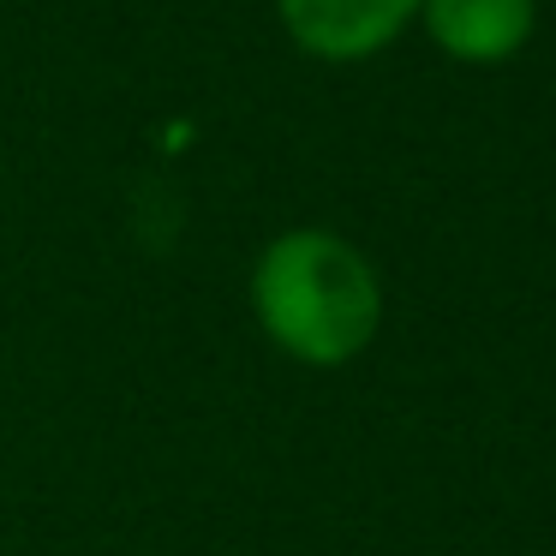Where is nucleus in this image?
<instances>
[{
    "instance_id": "obj_1",
    "label": "nucleus",
    "mask_w": 556,
    "mask_h": 556,
    "mask_svg": "<svg viewBox=\"0 0 556 556\" xmlns=\"http://www.w3.org/2000/svg\"><path fill=\"white\" fill-rule=\"evenodd\" d=\"M252 312L288 359L336 371L383 329V281L371 257L329 228H293L264 245L252 269Z\"/></svg>"
},
{
    "instance_id": "obj_2",
    "label": "nucleus",
    "mask_w": 556,
    "mask_h": 556,
    "mask_svg": "<svg viewBox=\"0 0 556 556\" xmlns=\"http://www.w3.org/2000/svg\"><path fill=\"white\" fill-rule=\"evenodd\" d=\"M288 37L317 61H365L407 30L425 0H276Z\"/></svg>"
},
{
    "instance_id": "obj_3",
    "label": "nucleus",
    "mask_w": 556,
    "mask_h": 556,
    "mask_svg": "<svg viewBox=\"0 0 556 556\" xmlns=\"http://www.w3.org/2000/svg\"><path fill=\"white\" fill-rule=\"evenodd\" d=\"M419 13L443 54L467 66H496L527 49L539 7L532 0H425Z\"/></svg>"
}]
</instances>
